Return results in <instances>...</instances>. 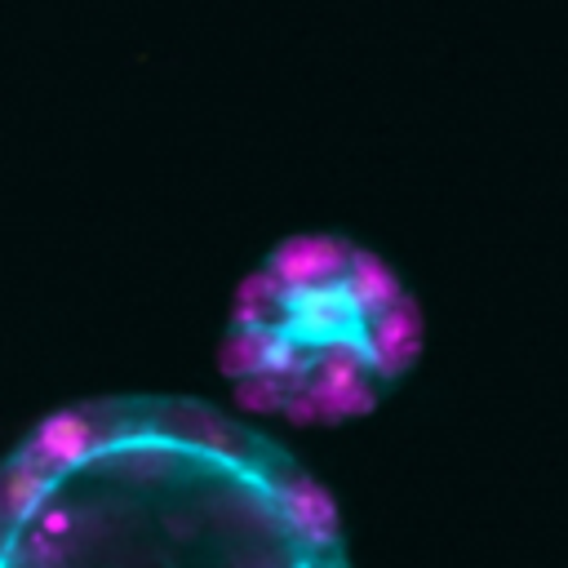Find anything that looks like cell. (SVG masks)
Wrapping results in <instances>:
<instances>
[{
    "instance_id": "6da1fadb",
    "label": "cell",
    "mask_w": 568,
    "mask_h": 568,
    "mask_svg": "<svg viewBox=\"0 0 568 568\" xmlns=\"http://www.w3.org/2000/svg\"><path fill=\"white\" fill-rule=\"evenodd\" d=\"M0 568H346L320 488L186 399L53 413L9 466Z\"/></svg>"
}]
</instances>
